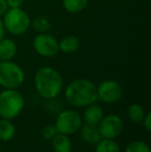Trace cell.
<instances>
[{
	"instance_id": "cell-1",
	"label": "cell",
	"mask_w": 151,
	"mask_h": 152,
	"mask_svg": "<svg viewBox=\"0 0 151 152\" xmlns=\"http://www.w3.org/2000/svg\"><path fill=\"white\" fill-rule=\"evenodd\" d=\"M66 102L76 108H85L97 102L96 86L90 80L77 79L69 84L64 91Z\"/></svg>"
},
{
	"instance_id": "cell-18",
	"label": "cell",
	"mask_w": 151,
	"mask_h": 152,
	"mask_svg": "<svg viewBox=\"0 0 151 152\" xmlns=\"http://www.w3.org/2000/svg\"><path fill=\"white\" fill-rule=\"evenodd\" d=\"M63 7L71 14L82 12L88 4V0H63Z\"/></svg>"
},
{
	"instance_id": "cell-8",
	"label": "cell",
	"mask_w": 151,
	"mask_h": 152,
	"mask_svg": "<svg viewBox=\"0 0 151 152\" xmlns=\"http://www.w3.org/2000/svg\"><path fill=\"white\" fill-rule=\"evenodd\" d=\"M97 99L106 104H115L122 97V88L120 84L114 80L103 81L96 87Z\"/></svg>"
},
{
	"instance_id": "cell-2",
	"label": "cell",
	"mask_w": 151,
	"mask_h": 152,
	"mask_svg": "<svg viewBox=\"0 0 151 152\" xmlns=\"http://www.w3.org/2000/svg\"><path fill=\"white\" fill-rule=\"evenodd\" d=\"M37 93L44 99H54L63 88V79L55 68L44 66L37 69L34 76Z\"/></svg>"
},
{
	"instance_id": "cell-14",
	"label": "cell",
	"mask_w": 151,
	"mask_h": 152,
	"mask_svg": "<svg viewBox=\"0 0 151 152\" xmlns=\"http://www.w3.org/2000/svg\"><path fill=\"white\" fill-rule=\"evenodd\" d=\"M16 134V127L14 123L8 119L1 118L0 120V140L3 142H8L12 140Z\"/></svg>"
},
{
	"instance_id": "cell-20",
	"label": "cell",
	"mask_w": 151,
	"mask_h": 152,
	"mask_svg": "<svg viewBox=\"0 0 151 152\" xmlns=\"http://www.w3.org/2000/svg\"><path fill=\"white\" fill-rule=\"evenodd\" d=\"M124 152H150V147L144 141H133L127 144Z\"/></svg>"
},
{
	"instance_id": "cell-19",
	"label": "cell",
	"mask_w": 151,
	"mask_h": 152,
	"mask_svg": "<svg viewBox=\"0 0 151 152\" xmlns=\"http://www.w3.org/2000/svg\"><path fill=\"white\" fill-rule=\"evenodd\" d=\"M30 26L38 33H47L52 29V24L46 17H36L34 20L30 21Z\"/></svg>"
},
{
	"instance_id": "cell-21",
	"label": "cell",
	"mask_w": 151,
	"mask_h": 152,
	"mask_svg": "<svg viewBox=\"0 0 151 152\" xmlns=\"http://www.w3.org/2000/svg\"><path fill=\"white\" fill-rule=\"evenodd\" d=\"M42 138L46 139V140H52L55 136L57 134V130H56V127L55 125H47L44 127L42 132Z\"/></svg>"
},
{
	"instance_id": "cell-9",
	"label": "cell",
	"mask_w": 151,
	"mask_h": 152,
	"mask_svg": "<svg viewBox=\"0 0 151 152\" xmlns=\"http://www.w3.org/2000/svg\"><path fill=\"white\" fill-rule=\"evenodd\" d=\"M33 48L42 57H53L59 52V42L47 33H40L33 39Z\"/></svg>"
},
{
	"instance_id": "cell-4",
	"label": "cell",
	"mask_w": 151,
	"mask_h": 152,
	"mask_svg": "<svg viewBox=\"0 0 151 152\" xmlns=\"http://www.w3.org/2000/svg\"><path fill=\"white\" fill-rule=\"evenodd\" d=\"M25 75L23 69L15 62H0V86L4 89H17L23 84Z\"/></svg>"
},
{
	"instance_id": "cell-13",
	"label": "cell",
	"mask_w": 151,
	"mask_h": 152,
	"mask_svg": "<svg viewBox=\"0 0 151 152\" xmlns=\"http://www.w3.org/2000/svg\"><path fill=\"white\" fill-rule=\"evenodd\" d=\"M17 53V46L14 40L2 38L0 40V60L8 61L15 57Z\"/></svg>"
},
{
	"instance_id": "cell-25",
	"label": "cell",
	"mask_w": 151,
	"mask_h": 152,
	"mask_svg": "<svg viewBox=\"0 0 151 152\" xmlns=\"http://www.w3.org/2000/svg\"><path fill=\"white\" fill-rule=\"evenodd\" d=\"M4 30H5V28H4L3 22L0 20V40H1L2 38H3V36H4Z\"/></svg>"
},
{
	"instance_id": "cell-7",
	"label": "cell",
	"mask_w": 151,
	"mask_h": 152,
	"mask_svg": "<svg viewBox=\"0 0 151 152\" xmlns=\"http://www.w3.org/2000/svg\"><path fill=\"white\" fill-rule=\"evenodd\" d=\"M123 127H124V124H123L121 117L115 114L104 116L97 125L101 138L110 139V140H114L118 136H120Z\"/></svg>"
},
{
	"instance_id": "cell-24",
	"label": "cell",
	"mask_w": 151,
	"mask_h": 152,
	"mask_svg": "<svg viewBox=\"0 0 151 152\" xmlns=\"http://www.w3.org/2000/svg\"><path fill=\"white\" fill-rule=\"evenodd\" d=\"M7 10H8V6L5 0H0V17L4 16L5 12H7Z\"/></svg>"
},
{
	"instance_id": "cell-6",
	"label": "cell",
	"mask_w": 151,
	"mask_h": 152,
	"mask_svg": "<svg viewBox=\"0 0 151 152\" xmlns=\"http://www.w3.org/2000/svg\"><path fill=\"white\" fill-rule=\"evenodd\" d=\"M82 124V116L77 111L65 110L57 115L54 125L58 134L71 136V134H75L76 132H79Z\"/></svg>"
},
{
	"instance_id": "cell-22",
	"label": "cell",
	"mask_w": 151,
	"mask_h": 152,
	"mask_svg": "<svg viewBox=\"0 0 151 152\" xmlns=\"http://www.w3.org/2000/svg\"><path fill=\"white\" fill-rule=\"evenodd\" d=\"M142 123H143L145 129L147 130V132H150L151 130V112L146 113L145 116H144V118H143Z\"/></svg>"
},
{
	"instance_id": "cell-15",
	"label": "cell",
	"mask_w": 151,
	"mask_h": 152,
	"mask_svg": "<svg viewBox=\"0 0 151 152\" xmlns=\"http://www.w3.org/2000/svg\"><path fill=\"white\" fill-rule=\"evenodd\" d=\"M80 47V40L75 35H67L63 37L59 42V50H61L63 53L71 54L75 53Z\"/></svg>"
},
{
	"instance_id": "cell-26",
	"label": "cell",
	"mask_w": 151,
	"mask_h": 152,
	"mask_svg": "<svg viewBox=\"0 0 151 152\" xmlns=\"http://www.w3.org/2000/svg\"><path fill=\"white\" fill-rule=\"evenodd\" d=\"M0 152H2V151H1V149H0Z\"/></svg>"
},
{
	"instance_id": "cell-17",
	"label": "cell",
	"mask_w": 151,
	"mask_h": 152,
	"mask_svg": "<svg viewBox=\"0 0 151 152\" xmlns=\"http://www.w3.org/2000/svg\"><path fill=\"white\" fill-rule=\"evenodd\" d=\"M95 152H121L118 143L110 139H101L95 145Z\"/></svg>"
},
{
	"instance_id": "cell-3",
	"label": "cell",
	"mask_w": 151,
	"mask_h": 152,
	"mask_svg": "<svg viewBox=\"0 0 151 152\" xmlns=\"http://www.w3.org/2000/svg\"><path fill=\"white\" fill-rule=\"evenodd\" d=\"M25 106L23 95L17 89H4L0 92V117L12 120L22 113Z\"/></svg>"
},
{
	"instance_id": "cell-11",
	"label": "cell",
	"mask_w": 151,
	"mask_h": 152,
	"mask_svg": "<svg viewBox=\"0 0 151 152\" xmlns=\"http://www.w3.org/2000/svg\"><path fill=\"white\" fill-rule=\"evenodd\" d=\"M104 117V110L99 104H91L85 107V112L83 114V121L91 125H98V123Z\"/></svg>"
},
{
	"instance_id": "cell-5",
	"label": "cell",
	"mask_w": 151,
	"mask_h": 152,
	"mask_svg": "<svg viewBox=\"0 0 151 152\" xmlns=\"http://www.w3.org/2000/svg\"><path fill=\"white\" fill-rule=\"evenodd\" d=\"M30 18L21 7L9 8L3 18L4 28L14 35H21L30 27Z\"/></svg>"
},
{
	"instance_id": "cell-23",
	"label": "cell",
	"mask_w": 151,
	"mask_h": 152,
	"mask_svg": "<svg viewBox=\"0 0 151 152\" xmlns=\"http://www.w3.org/2000/svg\"><path fill=\"white\" fill-rule=\"evenodd\" d=\"M8 8H18L21 7L24 0H5Z\"/></svg>"
},
{
	"instance_id": "cell-10",
	"label": "cell",
	"mask_w": 151,
	"mask_h": 152,
	"mask_svg": "<svg viewBox=\"0 0 151 152\" xmlns=\"http://www.w3.org/2000/svg\"><path fill=\"white\" fill-rule=\"evenodd\" d=\"M79 132H80L81 139L89 145H96L103 139L96 125L84 123L80 127Z\"/></svg>"
},
{
	"instance_id": "cell-16",
	"label": "cell",
	"mask_w": 151,
	"mask_h": 152,
	"mask_svg": "<svg viewBox=\"0 0 151 152\" xmlns=\"http://www.w3.org/2000/svg\"><path fill=\"white\" fill-rule=\"evenodd\" d=\"M145 110L139 104H131L127 108V117L133 123L140 124L143 121V118L145 116Z\"/></svg>"
},
{
	"instance_id": "cell-12",
	"label": "cell",
	"mask_w": 151,
	"mask_h": 152,
	"mask_svg": "<svg viewBox=\"0 0 151 152\" xmlns=\"http://www.w3.org/2000/svg\"><path fill=\"white\" fill-rule=\"evenodd\" d=\"M52 147L55 152H71L73 144L69 136L63 134H58L52 139Z\"/></svg>"
}]
</instances>
